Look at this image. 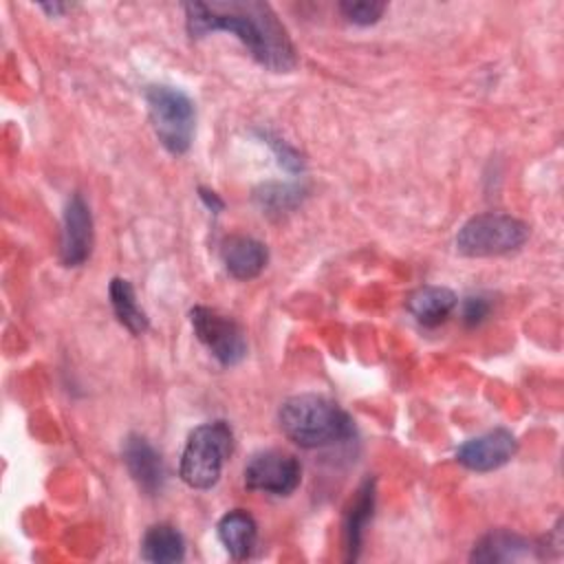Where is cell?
Returning <instances> with one entry per match:
<instances>
[{"instance_id": "9c48e42d", "label": "cell", "mask_w": 564, "mask_h": 564, "mask_svg": "<svg viewBox=\"0 0 564 564\" xmlns=\"http://www.w3.org/2000/svg\"><path fill=\"white\" fill-rule=\"evenodd\" d=\"M93 251V214L82 194H73L64 207L62 262L79 267Z\"/></svg>"}, {"instance_id": "52a82bcc", "label": "cell", "mask_w": 564, "mask_h": 564, "mask_svg": "<svg viewBox=\"0 0 564 564\" xmlns=\"http://www.w3.org/2000/svg\"><path fill=\"white\" fill-rule=\"evenodd\" d=\"M302 480V467L293 454L282 449L256 452L242 471V482L251 491L291 496Z\"/></svg>"}, {"instance_id": "8992f818", "label": "cell", "mask_w": 564, "mask_h": 564, "mask_svg": "<svg viewBox=\"0 0 564 564\" xmlns=\"http://www.w3.org/2000/svg\"><path fill=\"white\" fill-rule=\"evenodd\" d=\"M189 322L198 341L223 366H236L247 357V339L242 328L227 315L209 306H194Z\"/></svg>"}, {"instance_id": "5bb4252c", "label": "cell", "mask_w": 564, "mask_h": 564, "mask_svg": "<svg viewBox=\"0 0 564 564\" xmlns=\"http://www.w3.org/2000/svg\"><path fill=\"white\" fill-rule=\"evenodd\" d=\"M533 544L518 535V533H511V531H505V529H498V531H489L485 533L471 549V555L469 560L471 562H485V564H491V562H516V560H522L531 553Z\"/></svg>"}, {"instance_id": "ffe728a7", "label": "cell", "mask_w": 564, "mask_h": 564, "mask_svg": "<svg viewBox=\"0 0 564 564\" xmlns=\"http://www.w3.org/2000/svg\"><path fill=\"white\" fill-rule=\"evenodd\" d=\"M491 313V302L489 297L485 295H469L465 302H463V322L467 326H478L482 324Z\"/></svg>"}, {"instance_id": "2e32d148", "label": "cell", "mask_w": 564, "mask_h": 564, "mask_svg": "<svg viewBox=\"0 0 564 564\" xmlns=\"http://www.w3.org/2000/svg\"><path fill=\"white\" fill-rule=\"evenodd\" d=\"M108 297L115 317L123 328H128L132 335H143L150 326L145 311L137 304L134 289L128 280L123 278H112L108 286Z\"/></svg>"}, {"instance_id": "9a60e30c", "label": "cell", "mask_w": 564, "mask_h": 564, "mask_svg": "<svg viewBox=\"0 0 564 564\" xmlns=\"http://www.w3.org/2000/svg\"><path fill=\"white\" fill-rule=\"evenodd\" d=\"M141 557L154 564H174L185 557L183 535L165 522L152 524L141 540Z\"/></svg>"}, {"instance_id": "3957f363", "label": "cell", "mask_w": 564, "mask_h": 564, "mask_svg": "<svg viewBox=\"0 0 564 564\" xmlns=\"http://www.w3.org/2000/svg\"><path fill=\"white\" fill-rule=\"evenodd\" d=\"M234 452V432L225 421L194 427L185 441L178 476L192 489H212Z\"/></svg>"}, {"instance_id": "5b68a950", "label": "cell", "mask_w": 564, "mask_h": 564, "mask_svg": "<svg viewBox=\"0 0 564 564\" xmlns=\"http://www.w3.org/2000/svg\"><path fill=\"white\" fill-rule=\"evenodd\" d=\"M529 238V227L509 214L471 216L456 234V249L469 258L511 253Z\"/></svg>"}, {"instance_id": "30bf717a", "label": "cell", "mask_w": 564, "mask_h": 564, "mask_svg": "<svg viewBox=\"0 0 564 564\" xmlns=\"http://www.w3.org/2000/svg\"><path fill=\"white\" fill-rule=\"evenodd\" d=\"M121 456L130 478L137 482V487L143 494L156 496L163 489L165 465L161 454L154 449V445L145 436L128 434L121 447Z\"/></svg>"}, {"instance_id": "ba28073f", "label": "cell", "mask_w": 564, "mask_h": 564, "mask_svg": "<svg viewBox=\"0 0 564 564\" xmlns=\"http://www.w3.org/2000/svg\"><path fill=\"white\" fill-rule=\"evenodd\" d=\"M516 449H518L516 436L505 427H496L476 438L465 441L456 449V460L471 471L485 474L507 465L513 458Z\"/></svg>"}, {"instance_id": "44dd1931", "label": "cell", "mask_w": 564, "mask_h": 564, "mask_svg": "<svg viewBox=\"0 0 564 564\" xmlns=\"http://www.w3.org/2000/svg\"><path fill=\"white\" fill-rule=\"evenodd\" d=\"M262 139H267V143L275 150L280 165H284V167L291 170V172L302 170V159H300V154H297L291 145H286L284 141H280V139H275V137H271V134H267V132L262 134Z\"/></svg>"}, {"instance_id": "d6986e66", "label": "cell", "mask_w": 564, "mask_h": 564, "mask_svg": "<svg viewBox=\"0 0 564 564\" xmlns=\"http://www.w3.org/2000/svg\"><path fill=\"white\" fill-rule=\"evenodd\" d=\"M339 11L344 13V18L352 24H359V26H368V24H375L383 11H386V2H375V0H346V2H339Z\"/></svg>"}, {"instance_id": "ac0fdd59", "label": "cell", "mask_w": 564, "mask_h": 564, "mask_svg": "<svg viewBox=\"0 0 564 564\" xmlns=\"http://www.w3.org/2000/svg\"><path fill=\"white\" fill-rule=\"evenodd\" d=\"M300 198H302L300 187L280 185V183H269L260 187V192L256 194V200L262 205V209H269V212H286L295 207Z\"/></svg>"}, {"instance_id": "4fadbf2b", "label": "cell", "mask_w": 564, "mask_h": 564, "mask_svg": "<svg viewBox=\"0 0 564 564\" xmlns=\"http://www.w3.org/2000/svg\"><path fill=\"white\" fill-rule=\"evenodd\" d=\"M218 540L234 560H247L258 542V524L245 509H231L218 520Z\"/></svg>"}, {"instance_id": "6da1fadb", "label": "cell", "mask_w": 564, "mask_h": 564, "mask_svg": "<svg viewBox=\"0 0 564 564\" xmlns=\"http://www.w3.org/2000/svg\"><path fill=\"white\" fill-rule=\"evenodd\" d=\"M185 29L198 40L216 31L236 35L249 55L273 73H289L297 64L289 31L267 2L258 0H214L187 2Z\"/></svg>"}, {"instance_id": "7402d4cb", "label": "cell", "mask_w": 564, "mask_h": 564, "mask_svg": "<svg viewBox=\"0 0 564 564\" xmlns=\"http://www.w3.org/2000/svg\"><path fill=\"white\" fill-rule=\"evenodd\" d=\"M198 196H200V200L207 205V209H212L214 214H218V212L225 207V203L218 198L216 192H209V189H205V187H198Z\"/></svg>"}, {"instance_id": "e0dca14e", "label": "cell", "mask_w": 564, "mask_h": 564, "mask_svg": "<svg viewBox=\"0 0 564 564\" xmlns=\"http://www.w3.org/2000/svg\"><path fill=\"white\" fill-rule=\"evenodd\" d=\"M372 509H375V480L366 478L352 500L348 516H346V549H348L346 557L348 560H357V553L361 549L364 529L372 516Z\"/></svg>"}, {"instance_id": "8fae6325", "label": "cell", "mask_w": 564, "mask_h": 564, "mask_svg": "<svg viewBox=\"0 0 564 564\" xmlns=\"http://www.w3.org/2000/svg\"><path fill=\"white\" fill-rule=\"evenodd\" d=\"M220 258H223V264H225V269L231 278L253 280L267 267L269 251H267L264 242H260L251 236L238 234V236H229L223 242Z\"/></svg>"}, {"instance_id": "7a4b0ae2", "label": "cell", "mask_w": 564, "mask_h": 564, "mask_svg": "<svg viewBox=\"0 0 564 564\" xmlns=\"http://www.w3.org/2000/svg\"><path fill=\"white\" fill-rule=\"evenodd\" d=\"M278 425L282 434L304 449L330 447L355 434L352 416L322 394H295L280 403Z\"/></svg>"}, {"instance_id": "7c38bea8", "label": "cell", "mask_w": 564, "mask_h": 564, "mask_svg": "<svg viewBox=\"0 0 564 564\" xmlns=\"http://www.w3.org/2000/svg\"><path fill=\"white\" fill-rule=\"evenodd\" d=\"M456 302L458 300L452 289L427 284V286H419L408 295L405 308L419 324L434 328L452 315V311L456 308Z\"/></svg>"}, {"instance_id": "277c9868", "label": "cell", "mask_w": 564, "mask_h": 564, "mask_svg": "<svg viewBox=\"0 0 564 564\" xmlns=\"http://www.w3.org/2000/svg\"><path fill=\"white\" fill-rule=\"evenodd\" d=\"M148 115L156 139L170 154H185L194 139L196 112L192 99L167 84H152L145 88Z\"/></svg>"}, {"instance_id": "603a6c76", "label": "cell", "mask_w": 564, "mask_h": 564, "mask_svg": "<svg viewBox=\"0 0 564 564\" xmlns=\"http://www.w3.org/2000/svg\"><path fill=\"white\" fill-rule=\"evenodd\" d=\"M40 9H44L46 13H51V15H59V13H64V11H68L70 9V4H59V2H48V4H40Z\"/></svg>"}]
</instances>
